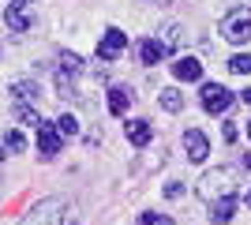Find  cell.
Instances as JSON below:
<instances>
[{"mask_svg": "<svg viewBox=\"0 0 251 225\" xmlns=\"http://www.w3.org/2000/svg\"><path fill=\"white\" fill-rule=\"evenodd\" d=\"M68 214H72V203L64 195H49V199H38L19 225H64Z\"/></svg>", "mask_w": 251, "mask_h": 225, "instance_id": "obj_1", "label": "cell"}, {"mask_svg": "<svg viewBox=\"0 0 251 225\" xmlns=\"http://www.w3.org/2000/svg\"><path fill=\"white\" fill-rule=\"evenodd\" d=\"M236 173L232 169H225V165H218L214 173H202V180H199V199L202 203H210V199H221V195H236Z\"/></svg>", "mask_w": 251, "mask_h": 225, "instance_id": "obj_2", "label": "cell"}, {"mask_svg": "<svg viewBox=\"0 0 251 225\" xmlns=\"http://www.w3.org/2000/svg\"><path fill=\"white\" fill-rule=\"evenodd\" d=\"M221 38L232 42V45H248L251 42V11H244V8L229 11L221 19Z\"/></svg>", "mask_w": 251, "mask_h": 225, "instance_id": "obj_3", "label": "cell"}, {"mask_svg": "<svg viewBox=\"0 0 251 225\" xmlns=\"http://www.w3.org/2000/svg\"><path fill=\"white\" fill-rule=\"evenodd\" d=\"M202 109L206 113H229L232 101H236V94H232L229 86H221V83H202Z\"/></svg>", "mask_w": 251, "mask_h": 225, "instance_id": "obj_4", "label": "cell"}, {"mask_svg": "<svg viewBox=\"0 0 251 225\" xmlns=\"http://www.w3.org/2000/svg\"><path fill=\"white\" fill-rule=\"evenodd\" d=\"M4 23H8V30L23 34L34 26V4L30 0H11L8 8H4Z\"/></svg>", "mask_w": 251, "mask_h": 225, "instance_id": "obj_5", "label": "cell"}, {"mask_svg": "<svg viewBox=\"0 0 251 225\" xmlns=\"http://www.w3.org/2000/svg\"><path fill=\"white\" fill-rule=\"evenodd\" d=\"M124 49H127V34L120 30V26H109L105 38L98 42V60H116Z\"/></svg>", "mask_w": 251, "mask_h": 225, "instance_id": "obj_6", "label": "cell"}, {"mask_svg": "<svg viewBox=\"0 0 251 225\" xmlns=\"http://www.w3.org/2000/svg\"><path fill=\"white\" fill-rule=\"evenodd\" d=\"M184 158L195 161V165L210 158V143H206V135H202L199 128H188V131H184Z\"/></svg>", "mask_w": 251, "mask_h": 225, "instance_id": "obj_7", "label": "cell"}, {"mask_svg": "<svg viewBox=\"0 0 251 225\" xmlns=\"http://www.w3.org/2000/svg\"><path fill=\"white\" fill-rule=\"evenodd\" d=\"M210 222L214 225H229L232 218H236V206H240V199L236 195H221V199H210Z\"/></svg>", "mask_w": 251, "mask_h": 225, "instance_id": "obj_8", "label": "cell"}, {"mask_svg": "<svg viewBox=\"0 0 251 225\" xmlns=\"http://www.w3.org/2000/svg\"><path fill=\"white\" fill-rule=\"evenodd\" d=\"M60 131H56V124H49V120H42L38 124V150H42V158H56L60 154Z\"/></svg>", "mask_w": 251, "mask_h": 225, "instance_id": "obj_9", "label": "cell"}, {"mask_svg": "<svg viewBox=\"0 0 251 225\" xmlns=\"http://www.w3.org/2000/svg\"><path fill=\"white\" fill-rule=\"evenodd\" d=\"M173 75H176L180 83H199L202 79V64L195 60V56H176V60H173Z\"/></svg>", "mask_w": 251, "mask_h": 225, "instance_id": "obj_10", "label": "cell"}, {"mask_svg": "<svg viewBox=\"0 0 251 225\" xmlns=\"http://www.w3.org/2000/svg\"><path fill=\"white\" fill-rule=\"evenodd\" d=\"M11 98H15V101H26V105H38L42 90H38L34 79H15V83H11Z\"/></svg>", "mask_w": 251, "mask_h": 225, "instance_id": "obj_11", "label": "cell"}, {"mask_svg": "<svg viewBox=\"0 0 251 225\" xmlns=\"http://www.w3.org/2000/svg\"><path fill=\"white\" fill-rule=\"evenodd\" d=\"M124 131H127V139H131V147H147L154 139V128H150L147 120H127Z\"/></svg>", "mask_w": 251, "mask_h": 225, "instance_id": "obj_12", "label": "cell"}, {"mask_svg": "<svg viewBox=\"0 0 251 225\" xmlns=\"http://www.w3.org/2000/svg\"><path fill=\"white\" fill-rule=\"evenodd\" d=\"M127 109H131V90H127V86H113V90H109V113H113V117H124Z\"/></svg>", "mask_w": 251, "mask_h": 225, "instance_id": "obj_13", "label": "cell"}, {"mask_svg": "<svg viewBox=\"0 0 251 225\" xmlns=\"http://www.w3.org/2000/svg\"><path fill=\"white\" fill-rule=\"evenodd\" d=\"M161 45H165V53H176L180 45H184V26H180V23H169L165 30H161Z\"/></svg>", "mask_w": 251, "mask_h": 225, "instance_id": "obj_14", "label": "cell"}, {"mask_svg": "<svg viewBox=\"0 0 251 225\" xmlns=\"http://www.w3.org/2000/svg\"><path fill=\"white\" fill-rule=\"evenodd\" d=\"M139 56H143V64H157V60L165 56V45L154 42V38H147V42L139 45Z\"/></svg>", "mask_w": 251, "mask_h": 225, "instance_id": "obj_15", "label": "cell"}, {"mask_svg": "<svg viewBox=\"0 0 251 225\" xmlns=\"http://www.w3.org/2000/svg\"><path fill=\"white\" fill-rule=\"evenodd\" d=\"M11 113H15V120H23V124H30V128H38L42 124V117H38V109L26 105V101H15L11 105Z\"/></svg>", "mask_w": 251, "mask_h": 225, "instance_id": "obj_16", "label": "cell"}, {"mask_svg": "<svg viewBox=\"0 0 251 225\" xmlns=\"http://www.w3.org/2000/svg\"><path fill=\"white\" fill-rule=\"evenodd\" d=\"M161 109H165V113H180V109H184V94H180L176 86L161 90Z\"/></svg>", "mask_w": 251, "mask_h": 225, "instance_id": "obj_17", "label": "cell"}, {"mask_svg": "<svg viewBox=\"0 0 251 225\" xmlns=\"http://www.w3.org/2000/svg\"><path fill=\"white\" fill-rule=\"evenodd\" d=\"M56 131H60L64 139H72V135H79V120H75L72 113H60V120H56Z\"/></svg>", "mask_w": 251, "mask_h": 225, "instance_id": "obj_18", "label": "cell"}, {"mask_svg": "<svg viewBox=\"0 0 251 225\" xmlns=\"http://www.w3.org/2000/svg\"><path fill=\"white\" fill-rule=\"evenodd\" d=\"M229 72L232 75H251V53H236L229 60Z\"/></svg>", "mask_w": 251, "mask_h": 225, "instance_id": "obj_19", "label": "cell"}, {"mask_svg": "<svg viewBox=\"0 0 251 225\" xmlns=\"http://www.w3.org/2000/svg\"><path fill=\"white\" fill-rule=\"evenodd\" d=\"M4 147H8L11 154H23V150H26V139H23L15 128H8V131H4Z\"/></svg>", "mask_w": 251, "mask_h": 225, "instance_id": "obj_20", "label": "cell"}, {"mask_svg": "<svg viewBox=\"0 0 251 225\" xmlns=\"http://www.w3.org/2000/svg\"><path fill=\"white\" fill-rule=\"evenodd\" d=\"M60 72H68V75H79V72H83V60H79L75 53H64V56H60Z\"/></svg>", "mask_w": 251, "mask_h": 225, "instance_id": "obj_21", "label": "cell"}, {"mask_svg": "<svg viewBox=\"0 0 251 225\" xmlns=\"http://www.w3.org/2000/svg\"><path fill=\"white\" fill-rule=\"evenodd\" d=\"M139 225H176V222L165 214H139Z\"/></svg>", "mask_w": 251, "mask_h": 225, "instance_id": "obj_22", "label": "cell"}, {"mask_svg": "<svg viewBox=\"0 0 251 225\" xmlns=\"http://www.w3.org/2000/svg\"><path fill=\"white\" fill-rule=\"evenodd\" d=\"M221 135H225V143H236V135H240V131H236V124H232V120H225V124H221Z\"/></svg>", "mask_w": 251, "mask_h": 225, "instance_id": "obj_23", "label": "cell"}, {"mask_svg": "<svg viewBox=\"0 0 251 225\" xmlns=\"http://www.w3.org/2000/svg\"><path fill=\"white\" fill-rule=\"evenodd\" d=\"M180 188H184L180 180H169L165 184V199H180Z\"/></svg>", "mask_w": 251, "mask_h": 225, "instance_id": "obj_24", "label": "cell"}, {"mask_svg": "<svg viewBox=\"0 0 251 225\" xmlns=\"http://www.w3.org/2000/svg\"><path fill=\"white\" fill-rule=\"evenodd\" d=\"M240 98H244V101H248V105H251V90H244V94H240Z\"/></svg>", "mask_w": 251, "mask_h": 225, "instance_id": "obj_25", "label": "cell"}, {"mask_svg": "<svg viewBox=\"0 0 251 225\" xmlns=\"http://www.w3.org/2000/svg\"><path fill=\"white\" fill-rule=\"evenodd\" d=\"M244 165H248V169H251V154H244Z\"/></svg>", "mask_w": 251, "mask_h": 225, "instance_id": "obj_26", "label": "cell"}, {"mask_svg": "<svg viewBox=\"0 0 251 225\" xmlns=\"http://www.w3.org/2000/svg\"><path fill=\"white\" fill-rule=\"evenodd\" d=\"M244 203H248V206H251V192H248V195H244Z\"/></svg>", "mask_w": 251, "mask_h": 225, "instance_id": "obj_27", "label": "cell"}, {"mask_svg": "<svg viewBox=\"0 0 251 225\" xmlns=\"http://www.w3.org/2000/svg\"><path fill=\"white\" fill-rule=\"evenodd\" d=\"M154 4H173V0H154Z\"/></svg>", "mask_w": 251, "mask_h": 225, "instance_id": "obj_28", "label": "cell"}, {"mask_svg": "<svg viewBox=\"0 0 251 225\" xmlns=\"http://www.w3.org/2000/svg\"><path fill=\"white\" fill-rule=\"evenodd\" d=\"M0 161H4V147H0Z\"/></svg>", "mask_w": 251, "mask_h": 225, "instance_id": "obj_29", "label": "cell"}, {"mask_svg": "<svg viewBox=\"0 0 251 225\" xmlns=\"http://www.w3.org/2000/svg\"><path fill=\"white\" fill-rule=\"evenodd\" d=\"M248 135H251V124H248Z\"/></svg>", "mask_w": 251, "mask_h": 225, "instance_id": "obj_30", "label": "cell"}]
</instances>
